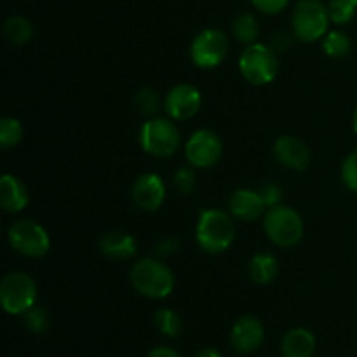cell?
Listing matches in <instances>:
<instances>
[{"label": "cell", "instance_id": "ffe728a7", "mask_svg": "<svg viewBox=\"0 0 357 357\" xmlns=\"http://www.w3.org/2000/svg\"><path fill=\"white\" fill-rule=\"evenodd\" d=\"M3 35L14 45H23L33 37V26L23 16H10L3 23Z\"/></svg>", "mask_w": 357, "mask_h": 357}, {"label": "cell", "instance_id": "8fae6325", "mask_svg": "<svg viewBox=\"0 0 357 357\" xmlns=\"http://www.w3.org/2000/svg\"><path fill=\"white\" fill-rule=\"evenodd\" d=\"M202 105L201 93L190 84H178L167 93L164 100V112L173 121H188L199 112Z\"/></svg>", "mask_w": 357, "mask_h": 357}, {"label": "cell", "instance_id": "30bf717a", "mask_svg": "<svg viewBox=\"0 0 357 357\" xmlns=\"http://www.w3.org/2000/svg\"><path fill=\"white\" fill-rule=\"evenodd\" d=\"M185 155L190 166L199 169L213 167L223 155L222 138L211 129H199L188 138Z\"/></svg>", "mask_w": 357, "mask_h": 357}, {"label": "cell", "instance_id": "8992f818", "mask_svg": "<svg viewBox=\"0 0 357 357\" xmlns=\"http://www.w3.org/2000/svg\"><path fill=\"white\" fill-rule=\"evenodd\" d=\"M264 229L274 244L281 248H293L303 237V220L289 206L278 204L265 213Z\"/></svg>", "mask_w": 357, "mask_h": 357}, {"label": "cell", "instance_id": "9c48e42d", "mask_svg": "<svg viewBox=\"0 0 357 357\" xmlns=\"http://www.w3.org/2000/svg\"><path fill=\"white\" fill-rule=\"evenodd\" d=\"M229 52V40L225 33L215 28L202 30L201 33L195 35L190 44V58L195 66L199 68H215Z\"/></svg>", "mask_w": 357, "mask_h": 357}, {"label": "cell", "instance_id": "d6986e66", "mask_svg": "<svg viewBox=\"0 0 357 357\" xmlns=\"http://www.w3.org/2000/svg\"><path fill=\"white\" fill-rule=\"evenodd\" d=\"M250 279L257 284H271L279 274V264L272 253H257L248 265Z\"/></svg>", "mask_w": 357, "mask_h": 357}, {"label": "cell", "instance_id": "1f68e13d", "mask_svg": "<svg viewBox=\"0 0 357 357\" xmlns=\"http://www.w3.org/2000/svg\"><path fill=\"white\" fill-rule=\"evenodd\" d=\"M178 250H180V244H178V241L173 239V237H166V239L159 241L155 246L157 257H160V258L171 257V255L176 253Z\"/></svg>", "mask_w": 357, "mask_h": 357}, {"label": "cell", "instance_id": "7402d4cb", "mask_svg": "<svg viewBox=\"0 0 357 357\" xmlns=\"http://www.w3.org/2000/svg\"><path fill=\"white\" fill-rule=\"evenodd\" d=\"M153 323H155L157 330L167 338H178L183 331V321L178 312L171 309H159L153 316Z\"/></svg>", "mask_w": 357, "mask_h": 357}, {"label": "cell", "instance_id": "2e32d148", "mask_svg": "<svg viewBox=\"0 0 357 357\" xmlns=\"http://www.w3.org/2000/svg\"><path fill=\"white\" fill-rule=\"evenodd\" d=\"M30 201L28 188L20 178L13 174H3L0 178V206L7 213H20L26 208Z\"/></svg>", "mask_w": 357, "mask_h": 357}, {"label": "cell", "instance_id": "e0dca14e", "mask_svg": "<svg viewBox=\"0 0 357 357\" xmlns=\"http://www.w3.org/2000/svg\"><path fill=\"white\" fill-rule=\"evenodd\" d=\"M100 250L112 260H129L136 255V239L128 232L112 230L100 239Z\"/></svg>", "mask_w": 357, "mask_h": 357}, {"label": "cell", "instance_id": "e575fe53", "mask_svg": "<svg viewBox=\"0 0 357 357\" xmlns=\"http://www.w3.org/2000/svg\"><path fill=\"white\" fill-rule=\"evenodd\" d=\"M354 131H356V135H357V108H356V112H354Z\"/></svg>", "mask_w": 357, "mask_h": 357}, {"label": "cell", "instance_id": "d4e9b609", "mask_svg": "<svg viewBox=\"0 0 357 357\" xmlns=\"http://www.w3.org/2000/svg\"><path fill=\"white\" fill-rule=\"evenodd\" d=\"M135 105L139 112H142L145 117H155L157 112L160 110V107H164L160 103V96L155 89L152 87H143L138 91V94L135 96Z\"/></svg>", "mask_w": 357, "mask_h": 357}, {"label": "cell", "instance_id": "836d02e7", "mask_svg": "<svg viewBox=\"0 0 357 357\" xmlns=\"http://www.w3.org/2000/svg\"><path fill=\"white\" fill-rule=\"evenodd\" d=\"M195 357H223L216 349H202Z\"/></svg>", "mask_w": 357, "mask_h": 357}, {"label": "cell", "instance_id": "7c38bea8", "mask_svg": "<svg viewBox=\"0 0 357 357\" xmlns=\"http://www.w3.org/2000/svg\"><path fill=\"white\" fill-rule=\"evenodd\" d=\"M265 328L260 319L253 316H243L236 321L230 331V345L239 354H251L264 344Z\"/></svg>", "mask_w": 357, "mask_h": 357}, {"label": "cell", "instance_id": "603a6c76", "mask_svg": "<svg viewBox=\"0 0 357 357\" xmlns=\"http://www.w3.org/2000/svg\"><path fill=\"white\" fill-rule=\"evenodd\" d=\"M23 135L24 129L17 119L3 117L0 121V146L3 150L20 145L21 139H23Z\"/></svg>", "mask_w": 357, "mask_h": 357}, {"label": "cell", "instance_id": "7a4b0ae2", "mask_svg": "<svg viewBox=\"0 0 357 357\" xmlns=\"http://www.w3.org/2000/svg\"><path fill=\"white\" fill-rule=\"evenodd\" d=\"M131 284L145 298L162 300L174 289L173 271L157 258H142L131 268Z\"/></svg>", "mask_w": 357, "mask_h": 357}, {"label": "cell", "instance_id": "83f0119b", "mask_svg": "<svg viewBox=\"0 0 357 357\" xmlns=\"http://www.w3.org/2000/svg\"><path fill=\"white\" fill-rule=\"evenodd\" d=\"M342 180L349 190L357 192V150L345 157L342 164Z\"/></svg>", "mask_w": 357, "mask_h": 357}, {"label": "cell", "instance_id": "d6a6232c", "mask_svg": "<svg viewBox=\"0 0 357 357\" xmlns=\"http://www.w3.org/2000/svg\"><path fill=\"white\" fill-rule=\"evenodd\" d=\"M149 357H181V354L171 347H155L150 351Z\"/></svg>", "mask_w": 357, "mask_h": 357}, {"label": "cell", "instance_id": "5bb4252c", "mask_svg": "<svg viewBox=\"0 0 357 357\" xmlns=\"http://www.w3.org/2000/svg\"><path fill=\"white\" fill-rule=\"evenodd\" d=\"M274 155L284 167L293 171H303L310 164V150L296 136H281L274 143Z\"/></svg>", "mask_w": 357, "mask_h": 357}, {"label": "cell", "instance_id": "4fadbf2b", "mask_svg": "<svg viewBox=\"0 0 357 357\" xmlns=\"http://www.w3.org/2000/svg\"><path fill=\"white\" fill-rule=\"evenodd\" d=\"M132 202L143 211H157L166 199V185L155 173H145L132 185Z\"/></svg>", "mask_w": 357, "mask_h": 357}, {"label": "cell", "instance_id": "cb8c5ba5", "mask_svg": "<svg viewBox=\"0 0 357 357\" xmlns=\"http://www.w3.org/2000/svg\"><path fill=\"white\" fill-rule=\"evenodd\" d=\"M323 49L330 58H345V56L349 54V51H351V38H349L347 33H344V31L340 30L330 31V33L324 37Z\"/></svg>", "mask_w": 357, "mask_h": 357}, {"label": "cell", "instance_id": "44dd1931", "mask_svg": "<svg viewBox=\"0 0 357 357\" xmlns=\"http://www.w3.org/2000/svg\"><path fill=\"white\" fill-rule=\"evenodd\" d=\"M232 31L234 37L243 44H255L258 40V35H260V23L253 14L243 13L234 20Z\"/></svg>", "mask_w": 357, "mask_h": 357}, {"label": "cell", "instance_id": "9a60e30c", "mask_svg": "<svg viewBox=\"0 0 357 357\" xmlns=\"http://www.w3.org/2000/svg\"><path fill=\"white\" fill-rule=\"evenodd\" d=\"M229 209L230 215L241 222H255L267 213V206L260 192L250 188H239L234 192L229 199Z\"/></svg>", "mask_w": 357, "mask_h": 357}, {"label": "cell", "instance_id": "3957f363", "mask_svg": "<svg viewBox=\"0 0 357 357\" xmlns=\"http://www.w3.org/2000/svg\"><path fill=\"white\" fill-rule=\"evenodd\" d=\"M241 75L253 86L271 84L279 73L278 52L268 45L255 42L246 45L239 58Z\"/></svg>", "mask_w": 357, "mask_h": 357}, {"label": "cell", "instance_id": "52a82bcc", "mask_svg": "<svg viewBox=\"0 0 357 357\" xmlns=\"http://www.w3.org/2000/svg\"><path fill=\"white\" fill-rule=\"evenodd\" d=\"M0 302L7 314L23 316L37 302L35 281L24 272H9L0 281Z\"/></svg>", "mask_w": 357, "mask_h": 357}, {"label": "cell", "instance_id": "f1b7e54d", "mask_svg": "<svg viewBox=\"0 0 357 357\" xmlns=\"http://www.w3.org/2000/svg\"><path fill=\"white\" fill-rule=\"evenodd\" d=\"M173 183H174V188H176L180 194H183V195L192 194L195 188L194 171H192L190 167H181V169H178L176 174H174Z\"/></svg>", "mask_w": 357, "mask_h": 357}, {"label": "cell", "instance_id": "5b68a950", "mask_svg": "<svg viewBox=\"0 0 357 357\" xmlns=\"http://www.w3.org/2000/svg\"><path fill=\"white\" fill-rule=\"evenodd\" d=\"M139 143L146 153L153 157H171L178 152L181 136L174 122L162 117H150L139 129Z\"/></svg>", "mask_w": 357, "mask_h": 357}, {"label": "cell", "instance_id": "d590c367", "mask_svg": "<svg viewBox=\"0 0 357 357\" xmlns=\"http://www.w3.org/2000/svg\"><path fill=\"white\" fill-rule=\"evenodd\" d=\"M351 2H352V3H354V6H357V0H351Z\"/></svg>", "mask_w": 357, "mask_h": 357}, {"label": "cell", "instance_id": "6da1fadb", "mask_svg": "<svg viewBox=\"0 0 357 357\" xmlns=\"http://www.w3.org/2000/svg\"><path fill=\"white\" fill-rule=\"evenodd\" d=\"M195 239L201 250L209 255L227 251L236 239V225H234L232 216L220 209L201 211L197 227H195Z\"/></svg>", "mask_w": 357, "mask_h": 357}, {"label": "cell", "instance_id": "4dcf8cb0", "mask_svg": "<svg viewBox=\"0 0 357 357\" xmlns=\"http://www.w3.org/2000/svg\"><path fill=\"white\" fill-rule=\"evenodd\" d=\"M251 2L260 13L272 16V14H279L281 10H284L288 7L289 0H251Z\"/></svg>", "mask_w": 357, "mask_h": 357}, {"label": "cell", "instance_id": "484cf974", "mask_svg": "<svg viewBox=\"0 0 357 357\" xmlns=\"http://www.w3.org/2000/svg\"><path fill=\"white\" fill-rule=\"evenodd\" d=\"M21 319H23L24 328L28 331H31V333H45L49 328V323H51V317H49L47 310L38 305H33L31 309H28L21 316Z\"/></svg>", "mask_w": 357, "mask_h": 357}, {"label": "cell", "instance_id": "f546056e", "mask_svg": "<svg viewBox=\"0 0 357 357\" xmlns=\"http://www.w3.org/2000/svg\"><path fill=\"white\" fill-rule=\"evenodd\" d=\"M258 192H260V195H261V199H264L267 209H271V208H274V206L281 204L282 190H281V187H278V185L267 183V185H264V187H261Z\"/></svg>", "mask_w": 357, "mask_h": 357}, {"label": "cell", "instance_id": "4316f807", "mask_svg": "<svg viewBox=\"0 0 357 357\" xmlns=\"http://www.w3.org/2000/svg\"><path fill=\"white\" fill-rule=\"evenodd\" d=\"M357 6L351 0H330L328 3V14H330L331 23L347 24L354 20Z\"/></svg>", "mask_w": 357, "mask_h": 357}, {"label": "cell", "instance_id": "277c9868", "mask_svg": "<svg viewBox=\"0 0 357 357\" xmlns=\"http://www.w3.org/2000/svg\"><path fill=\"white\" fill-rule=\"evenodd\" d=\"M331 20L328 6L321 0H298L293 9V35L300 42H316L326 35Z\"/></svg>", "mask_w": 357, "mask_h": 357}, {"label": "cell", "instance_id": "ac0fdd59", "mask_svg": "<svg viewBox=\"0 0 357 357\" xmlns=\"http://www.w3.org/2000/svg\"><path fill=\"white\" fill-rule=\"evenodd\" d=\"M281 352L284 357H312L316 352V337L307 328H293L282 338Z\"/></svg>", "mask_w": 357, "mask_h": 357}, {"label": "cell", "instance_id": "ba28073f", "mask_svg": "<svg viewBox=\"0 0 357 357\" xmlns=\"http://www.w3.org/2000/svg\"><path fill=\"white\" fill-rule=\"evenodd\" d=\"M7 236H9L10 246L24 257L42 258L47 255L51 248L47 230L35 220H17L9 227Z\"/></svg>", "mask_w": 357, "mask_h": 357}]
</instances>
